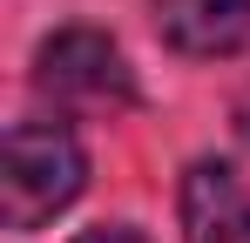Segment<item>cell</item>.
Returning <instances> with one entry per match:
<instances>
[{
  "label": "cell",
  "instance_id": "1",
  "mask_svg": "<svg viewBox=\"0 0 250 243\" xmlns=\"http://www.w3.org/2000/svg\"><path fill=\"white\" fill-rule=\"evenodd\" d=\"M88 182V156L68 122H14L7 128V169H0V216L7 230H41L61 216Z\"/></svg>",
  "mask_w": 250,
  "mask_h": 243
},
{
  "label": "cell",
  "instance_id": "2",
  "mask_svg": "<svg viewBox=\"0 0 250 243\" xmlns=\"http://www.w3.org/2000/svg\"><path fill=\"white\" fill-rule=\"evenodd\" d=\"M34 88L54 108H82V115H108L135 101V75H128L122 47L102 27H61L41 40L34 54Z\"/></svg>",
  "mask_w": 250,
  "mask_h": 243
},
{
  "label": "cell",
  "instance_id": "3",
  "mask_svg": "<svg viewBox=\"0 0 250 243\" xmlns=\"http://www.w3.org/2000/svg\"><path fill=\"white\" fill-rule=\"evenodd\" d=\"M183 243H250V189L237 162H189L183 176Z\"/></svg>",
  "mask_w": 250,
  "mask_h": 243
},
{
  "label": "cell",
  "instance_id": "4",
  "mask_svg": "<svg viewBox=\"0 0 250 243\" xmlns=\"http://www.w3.org/2000/svg\"><path fill=\"white\" fill-rule=\"evenodd\" d=\"M156 34L196 61L237 54L250 40V0H156Z\"/></svg>",
  "mask_w": 250,
  "mask_h": 243
},
{
  "label": "cell",
  "instance_id": "5",
  "mask_svg": "<svg viewBox=\"0 0 250 243\" xmlns=\"http://www.w3.org/2000/svg\"><path fill=\"white\" fill-rule=\"evenodd\" d=\"M75 243H149L135 223H95V230H82Z\"/></svg>",
  "mask_w": 250,
  "mask_h": 243
},
{
  "label": "cell",
  "instance_id": "6",
  "mask_svg": "<svg viewBox=\"0 0 250 243\" xmlns=\"http://www.w3.org/2000/svg\"><path fill=\"white\" fill-rule=\"evenodd\" d=\"M237 176H244V189H250V95L237 101Z\"/></svg>",
  "mask_w": 250,
  "mask_h": 243
}]
</instances>
